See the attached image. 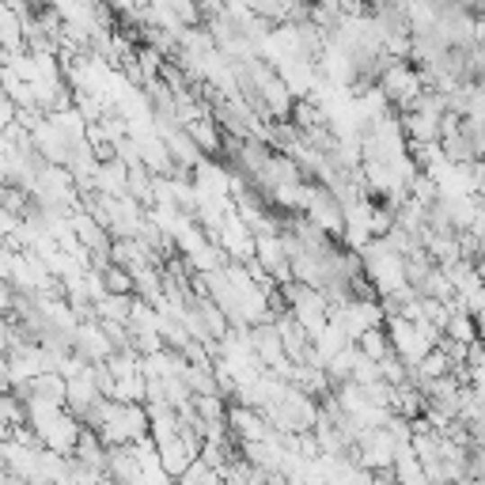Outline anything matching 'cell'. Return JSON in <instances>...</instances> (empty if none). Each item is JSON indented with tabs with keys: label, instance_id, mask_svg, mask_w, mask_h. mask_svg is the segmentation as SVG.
<instances>
[{
	"label": "cell",
	"instance_id": "obj_7",
	"mask_svg": "<svg viewBox=\"0 0 485 485\" xmlns=\"http://www.w3.org/2000/svg\"><path fill=\"white\" fill-rule=\"evenodd\" d=\"M39 327H42L46 334H58L53 327H46V322H39ZM46 341H58V337H46ZM68 349H73V341H65V337H61V353H68Z\"/></svg>",
	"mask_w": 485,
	"mask_h": 485
},
{
	"label": "cell",
	"instance_id": "obj_1",
	"mask_svg": "<svg viewBox=\"0 0 485 485\" xmlns=\"http://www.w3.org/2000/svg\"><path fill=\"white\" fill-rule=\"evenodd\" d=\"M440 118L444 114H433V111H409V114H399L402 121V137L409 145H440Z\"/></svg>",
	"mask_w": 485,
	"mask_h": 485
},
{
	"label": "cell",
	"instance_id": "obj_2",
	"mask_svg": "<svg viewBox=\"0 0 485 485\" xmlns=\"http://www.w3.org/2000/svg\"><path fill=\"white\" fill-rule=\"evenodd\" d=\"M183 130H186V137L197 145V152H220V148H224V137H220V130H217V121L197 118V121H186Z\"/></svg>",
	"mask_w": 485,
	"mask_h": 485
},
{
	"label": "cell",
	"instance_id": "obj_8",
	"mask_svg": "<svg viewBox=\"0 0 485 485\" xmlns=\"http://www.w3.org/2000/svg\"><path fill=\"white\" fill-rule=\"evenodd\" d=\"M471 391H474V399H478V402L485 406V387H471Z\"/></svg>",
	"mask_w": 485,
	"mask_h": 485
},
{
	"label": "cell",
	"instance_id": "obj_6",
	"mask_svg": "<svg viewBox=\"0 0 485 485\" xmlns=\"http://www.w3.org/2000/svg\"><path fill=\"white\" fill-rule=\"evenodd\" d=\"M15 228H20V217L0 205V236H8V231H15Z\"/></svg>",
	"mask_w": 485,
	"mask_h": 485
},
{
	"label": "cell",
	"instance_id": "obj_4",
	"mask_svg": "<svg viewBox=\"0 0 485 485\" xmlns=\"http://www.w3.org/2000/svg\"><path fill=\"white\" fill-rule=\"evenodd\" d=\"M103 292L106 296H130L133 292V274L121 265H103Z\"/></svg>",
	"mask_w": 485,
	"mask_h": 485
},
{
	"label": "cell",
	"instance_id": "obj_5",
	"mask_svg": "<svg viewBox=\"0 0 485 485\" xmlns=\"http://www.w3.org/2000/svg\"><path fill=\"white\" fill-rule=\"evenodd\" d=\"M444 337L471 346V341H478V322L471 315H452V319H447V327H444Z\"/></svg>",
	"mask_w": 485,
	"mask_h": 485
},
{
	"label": "cell",
	"instance_id": "obj_3",
	"mask_svg": "<svg viewBox=\"0 0 485 485\" xmlns=\"http://www.w3.org/2000/svg\"><path fill=\"white\" fill-rule=\"evenodd\" d=\"M356 349H361V353L368 356V361H375V364H380L383 356H391V353H394V349H391V337H387V330H383V327L364 330L361 337H356Z\"/></svg>",
	"mask_w": 485,
	"mask_h": 485
}]
</instances>
